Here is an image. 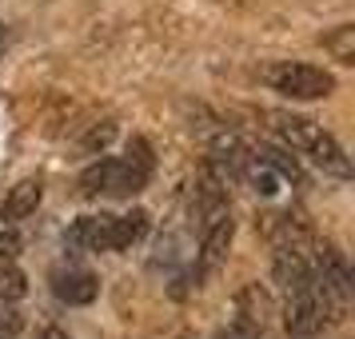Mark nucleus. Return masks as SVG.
I'll return each instance as SVG.
<instances>
[{
    "label": "nucleus",
    "mask_w": 355,
    "mask_h": 339,
    "mask_svg": "<svg viewBox=\"0 0 355 339\" xmlns=\"http://www.w3.org/2000/svg\"><path fill=\"white\" fill-rule=\"evenodd\" d=\"M272 128L279 132V140H284L291 152L307 156L320 172H327V176H343V180L352 176V160H347L343 144H339L323 124L307 120V116H295V112H272Z\"/></svg>",
    "instance_id": "nucleus-1"
},
{
    "label": "nucleus",
    "mask_w": 355,
    "mask_h": 339,
    "mask_svg": "<svg viewBox=\"0 0 355 339\" xmlns=\"http://www.w3.org/2000/svg\"><path fill=\"white\" fill-rule=\"evenodd\" d=\"M152 176V152L144 140H132L124 156H104L92 168H84L80 188L84 195H132Z\"/></svg>",
    "instance_id": "nucleus-2"
},
{
    "label": "nucleus",
    "mask_w": 355,
    "mask_h": 339,
    "mask_svg": "<svg viewBox=\"0 0 355 339\" xmlns=\"http://www.w3.org/2000/svg\"><path fill=\"white\" fill-rule=\"evenodd\" d=\"M272 88L288 100H323L336 92V76L320 64H304V60H284L272 68Z\"/></svg>",
    "instance_id": "nucleus-3"
},
{
    "label": "nucleus",
    "mask_w": 355,
    "mask_h": 339,
    "mask_svg": "<svg viewBox=\"0 0 355 339\" xmlns=\"http://www.w3.org/2000/svg\"><path fill=\"white\" fill-rule=\"evenodd\" d=\"M52 291L68 307H84L100 295V279L88 268H60V272H52Z\"/></svg>",
    "instance_id": "nucleus-4"
},
{
    "label": "nucleus",
    "mask_w": 355,
    "mask_h": 339,
    "mask_svg": "<svg viewBox=\"0 0 355 339\" xmlns=\"http://www.w3.org/2000/svg\"><path fill=\"white\" fill-rule=\"evenodd\" d=\"M112 220L116 216H84L68 227V243L88 247V252H112Z\"/></svg>",
    "instance_id": "nucleus-5"
},
{
    "label": "nucleus",
    "mask_w": 355,
    "mask_h": 339,
    "mask_svg": "<svg viewBox=\"0 0 355 339\" xmlns=\"http://www.w3.org/2000/svg\"><path fill=\"white\" fill-rule=\"evenodd\" d=\"M40 195H44V184H40V180H20L17 188L4 195L0 220H4V224H17V220H24V216H33L36 204H40Z\"/></svg>",
    "instance_id": "nucleus-6"
},
{
    "label": "nucleus",
    "mask_w": 355,
    "mask_h": 339,
    "mask_svg": "<svg viewBox=\"0 0 355 339\" xmlns=\"http://www.w3.org/2000/svg\"><path fill=\"white\" fill-rule=\"evenodd\" d=\"M148 232V216L144 211H128V216H116L112 220V252H124Z\"/></svg>",
    "instance_id": "nucleus-7"
},
{
    "label": "nucleus",
    "mask_w": 355,
    "mask_h": 339,
    "mask_svg": "<svg viewBox=\"0 0 355 339\" xmlns=\"http://www.w3.org/2000/svg\"><path fill=\"white\" fill-rule=\"evenodd\" d=\"M24 291H28V275L12 259H0V304H17L24 299Z\"/></svg>",
    "instance_id": "nucleus-8"
},
{
    "label": "nucleus",
    "mask_w": 355,
    "mask_h": 339,
    "mask_svg": "<svg viewBox=\"0 0 355 339\" xmlns=\"http://www.w3.org/2000/svg\"><path fill=\"white\" fill-rule=\"evenodd\" d=\"M256 156L268 164L284 184H304V172H300V164L291 160L288 152H279V148H256Z\"/></svg>",
    "instance_id": "nucleus-9"
},
{
    "label": "nucleus",
    "mask_w": 355,
    "mask_h": 339,
    "mask_svg": "<svg viewBox=\"0 0 355 339\" xmlns=\"http://www.w3.org/2000/svg\"><path fill=\"white\" fill-rule=\"evenodd\" d=\"M323 49L331 52L339 64H355V28L352 24H339L336 33L323 36Z\"/></svg>",
    "instance_id": "nucleus-10"
},
{
    "label": "nucleus",
    "mask_w": 355,
    "mask_h": 339,
    "mask_svg": "<svg viewBox=\"0 0 355 339\" xmlns=\"http://www.w3.org/2000/svg\"><path fill=\"white\" fill-rule=\"evenodd\" d=\"M20 336V315H0V339Z\"/></svg>",
    "instance_id": "nucleus-11"
},
{
    "label": "nucleus",
    "mask_w": 355,
    "mask_h": 339,
    "mask_svg": "<svg viewBox=\"0 0 355 339\" xmlns=\"http://www.w3.org/2000/svg\"><path fill=\"white\" fill-rule=\"evenodd\" d=\"M17 247H20L17 236H0V259H12L17 256Z\"/></svg>",
    "instance_id": "nucleus-12"
},
{
    "label": "nucleus",
    "mask_w": 355,
    "mask_h": 339,
    "mask_svg": "<svg viewBox=\"0 0 355 339\" xmlns=\"http://www.w3.org/2000/svg\"><path fill=\"white\" fill-rule=\"evenodd\" d=\"M0 44H4V24H0Z\"/></svg>",
    "instance_id": "nucleus-13"
}]
</instances>
